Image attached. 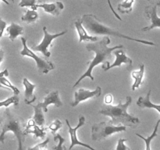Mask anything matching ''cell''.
I'll list each match as a JSON object with an SVG mask.
<instances>
[{"instance_id": "83f0119b", "label": "cell", "mask_w": 160, "mask_h": 150, "mask_svg": "<svg viewBox=\"0 0 160 150\" xmlns=\"http://www.w3.org/2000/svg\"><path fill=\"white\" fill-rule=\"evenodd\" d=\"M61 128H62V122L60 120H58V119H57L53 123L50 124V126L48 127V129H50L52 133H56Z\"/></svg>"}, {"instance_id": "d590c367", "label": "cell", "mask_w": 160, "mask_h": 150, "mask_svg": "<svg viewBox=\"0 0 160 150\" xmlns=\"http://www.w3.org/2000/svg\"><path fill=\"white\" fill-rule=\"evenodd\" d=\"M2 1L3 2H5V3L7 4V5H9V4H10V2H9L8 1H7V0H2Z\"/></svg>"}, {"instance_id": "484cf974", "label": "cell", "mask_w": 160, "mask_h": 150, "mask_svg": "<svg viewBox=\"0 0 160 150\" xmlns=\"http://www.w3.org/2000/svg\"><path fill=\"white\" fill-rule=\"evenodd\" d=\"M11 104H13L14 105H18V104H19V98H18V95L14 94V96L8 98V99H6V100L0 102V108L2 106L8 107L9 105H11Z\"/></svg>"}, {"instance_id": "52a82bcc", "label": "cell", "mask_w": 160, "mask_h": 150, "mask_svg": "<svg viewBox=\"0 0 160 150\" xmlns=\"http://www.w3.org/2000/svg\"><path fill=\"white\" fill-rule=\"evenodd\" d=\"M42 30H43L44 33V37L42 41L41 42V43L39 45H36V46H32L31 49L33 50L34 52H40V53H42L46 57H50V53L48 50V49L50 47V44L52 43V42L55 39L65 35L67 33V30H64V31L61 32V33H57L55 35H51V34H50L47 31V27H45V26L42 27Z\"/></svg>"}, {"instance_id": "4316f807", "label": "cell", "mask_w": 160, "mask_h": 150, "mask_svg": "<svg viewBox=\"0 0 160 150\" xmlns=\"http://www.w3.org/2000/svg\"><path fill=\"white\" fill-rule=\"evenodd\" d=\"M36 2L37 0H21L19 3L20 7H29L32 10H37L36 8Z\"/></svg>"}, {"instance_id": "603a6c76", "label": "cell", "mask_w": 160, "mask_h": 150, "mask_svg": "<svg viewBox=\"0 0 160 150\" xmlns=\"http://www.w3.org/2000/svg\"><path fill=\"white\" fill-rule=\"evenodd\" d=\"M134 0H124L123 2L118 4V11L121 13H130L132 11Z\"/></svg>"}, {"instance_id": "e0dca14e", "label": "cell", "mask_w": 160, "mask_h": 150, "mask_svg": "<svg viewBox=\"0 0 160 150\" xmlns=\"http://www.w3.org/2000/svg\"><path fill=\"white\" fill-rule=\"evenodd\" d=\"M24 27L22 26L17 24L15 23H12L10 26L7 28V31L8 33V37L10 40L12 42L14 41L19 35H21L24 34Z\"/></svg>"}, {"instance_id": "5b68a950", "label": "cell", "mask_w": 160, "mask_h": 150, "mask_svg": "<svg viewBox=\"0 0 160 150\" xmlns=\"http://www.w3.org/2000/svg\"><path fill=\"white\" fill-rule=\"evenodd\" d=\"M127 131L125 125H114L109 122L94 124L91 128V138L93 141H101L112 135L115 133Z\"/></svg>"}, {"instance_id": "7402d4cb", "label": "cell", "mask_w": 160, "mask_h": 150, "mask_svg": "<svg viewBox=\"0 0 160 150\" xmlns=\"http://www.w3.org/2000/svg\"><path fill=\"white\" fill-rule=\"evenodd\" d=\"M159 124H160V119L158 120V121H157V123H156V124H155V128H154V131H153V132H152V134H151L150 136H148V138H144V137H143L142 135H141V134H136L137 136H138L139 138H141V139H143V140L145 142V145H146V148H145L147 150H150L151 149V146H150L151 142H152V140L154 138H155V137H157V136H158L157 131H158Z\"/></svg>"}, {"instance_id": "f1b7e54d", "label": "cell", "mask_w": 160, "mask_h": 150, "mask_svg": "<svg viewBox=\"0 0 160 150\" xmlns=\"http://www.w3.org/2000/svg\"><path fill=\"white\" fill-rule=\"evenodd\" d=\"M50 140V138H46L45 140H44L42 142H41V143H39V144H38V145H34V146L28 148V150L46 149V148H47V145H48Z\"/></svg>"}, {"instance_id": "836d02e7", "label": "cell", "mask_w": 160, "mask_h": 150, "mask_svg": "<svg viewBox=\"0 0 160 150\" xmlns=\"http://www.w3.org/2000/svg\"><path fill=\"white\" fill-rule=\"evenodd\" d=\"M9 75V72L7 69H5L3 71L0 72V76H5V77H7Z\"/></svg>"}, {"instance_id": "277c9868", "label": "cell", "mask_w": 160, "mask_h": 150, "mask_svg": "<svg viewBox=\"0 0 160 150\" xmlns=\"http://www.w3.org/2000/svg\"><path fill=\"white\" fill-rule=\"evenodd\" d=\"M0 126L2 128V131L0 134V142L4 144L6 134L7 132H13L18 140V150H22L24 148L23 145L27 135L24 131L25 125L23 120L12 114L10 109L7 107L4 115L0 118Z\"/></svg>"}, {"instance_id": "30bf717a", "label": "cell", "mask_w": 160, "mask_h": 150, "mask_svg": "<svg viewBox=\"0 0 160 150\" xmlns=\"http://www.w3.org/2000/svg\"><path fill=\"white\" fill-rule=\"evenodd\" d=\"M114 55L115 56V60L114 61L113 63L110 64L109 62H105L102 65V68L104 69V71H107L109 69L113 68V67H120V66L123 63L127 64L128 65V68L132 67L133 61H132V59L130 57L127 56V55L125 54L123 50L117 49L114 50Z\"/></svg>"}, {"instance_id": "9c48e42d", "label": "cell", "mask_w": 160, "mask_h": 150, "mask_svg": "<svg viewBox=\"0 0 160 150\" xmlns=\"http://www.w3.org/2000/svg\"><path fill=\"white\" fill-rule=\"evenodd\" d=\"M160 7V1H158L152 5L147 6L144 9V13L146 16L151 21V25L143 27L141 29L142 31H149L155 27H160V17L157 15V8Z\"/></svg>"}, {"instance_id": "1f68e13d", "label": "cell", "mask_w": 160, "mask_h": 150, "mask_svg": "<svg viewBox=\"0 0 160 150\" xmlns=\"http://www.w3.org/2000/svg\"><path fill=\"white\" fill-rule=\"evenodd\" d=\"M108 3L109 7H110L111 10H112V13H113V14L115 15V17H116L118 20H119V21H122V19H121V17H120V16H119V15H118V13H117L116 12H115V10H114V8H113V7H112V3H111V0H108Z\"/></svg>"}, {"instance_id": "5bb4252c", "label": "cell", "mask_w": 160, "mask_h": 150, "mask_svg": "<svg viewBox=\"0 0 160 150\" xmlns=\"http://www.w3.org/2000/svg\"><path fill=\"white\" fill-rule=\"evenodd\" d=\"M23 85L24 88V102L28 105H31L32 102L36 100V96L34 95V90L36 88V85L32 84L28 78L23 79Z\"/></svg>"}, {"instance_id": "d6a6232c", "label": "cell", "mask_w": 160, "mask_h": 150, "mask_svg": "<svg viewBox=\"0 0 160 150\" xmlns=\"http://www.w3.org/2000/svg\"><path fill=\"white\" fill-rule=\"evenodd\" d=\"M113 100V97L111 94H108L107 96H104V103L105 104H111Z\"/></svg>"}, {"instance_id": "ac0fdd59", "label": "cell", "mask_w": 160, "mask_h": 150, "mask_svg": "<svg viewBox=\"0 0 160 150\" xmlns=\"http://www.w3.org/2000/svg\"><path fill=\"white\" fill-rule=\"evenodd\" d=\"M144 64H141L140 66V70L138 71H133L132 72V77L134 79V82H133V85H132V90L135 91L136 89L140 88L141 85H142V81L144 78Z\"/></svg>"}, {"instance_id": "d6986e66", "label": "cell", "mask_w": 160, "mask_h": 150, "mask_svg": "<svg viewBox=\"0 0 160 150\" xmlns=\"http://www.w3.org/2000/svg\"><path fill=\"white\" fill-rule=\"evenodd\" d=\"M32 106L33 107L34 111H35V114H34L32 119L35 120V124L37 125L40 127H43L44 124H45V117H44L43 113H42V107H40L38 105H32Z\"/></svg>"}, {"instance_id": "4fadbf2b", "label": "cell", "mask_w": 160, "mask_h": 150, "mask_svg": "<svg viewBox=\"0 0 160 150\" xmlns=\"http://www.w3.org/2000/svg\"><path fill=\"white\" fill-rule=\"evenodd\" d=\"M36 8H42L45 10L46 13L52 14L53 16H58L61 13V10L64 9V4L59 1L52 2V3L42 2L40 4H36Z\"/></svg>"}, {"instance_id": "d4e9b609", "label": "cell", "mask_w": 160, "mask_h": 150, "mask_svg": "<svg viewBox=\"0 0 160 150\" xmlns=\"http://www.w3.org/2000/svg\"><path fill=\"white\" fill-rule=\"evenodd\" d=\"M53 134V139H54V142H56L58 145L55 147H53V149L56 150H63L65 149V147L63 146L64 145V142H65V139L61 135V134H58V133H52Z\"/></svg>"}, {"instance_id": "f546056e", "label": "cell", "mask_w": 160, "mask_h": 150, "mask_svg": "<svg viewBox=\"0 0 160 150\" xmlns=\"http://www.w3.org/2000/svg\"><path fill=\"white\" fill-rule=\"evenodd\" d=\"M128 141V139L126 138H120L118 139V144H117L116 149L117 150H130V148L127 147V145H125V142Z\"/></svg>"}, {"instance_id": "e575fe53", "label": "cell", "mask_w": 160, "mask_h": 150, "mask_svg": "<svg viewBox=\"0 0 160 150\" xmlns=\"http://www.w3.org/2000/svg\"><path fill=\"white\" fill-rule=\"evenodd\" d=\"M3 57H4L3 50L0 49V63H1V62H2V59H3Z\"/></svg>"}, {"instance_id": "9a60e30c", "label": "cell", "mask_w": 160, "mask_h": 150, "mask_svg": "<svg viewBox=\"0 0 160 150\" xmlns=\"http://www.w3.org/2000/svg\"><path fill=\"white\" fill-rule=\"evenodd\" d=\"M75 27L76 28L77 32H78V37H79V40L78 42H85V41H89V42H96L98 41V37L94 36L93 37V35H88L87 34V30L85 29V27H83L82 25V22L81 21L78 20L75 22Z\"/></svg>"}, {"instance_id": "44dd1931", "label": "cell", "mask_w": 160, "mask_h": 150, "mask_svg": "<svg viewBox=\"0 0 160 150\" xmlns=\"http://www.w3.org/2000/svg\"><path fill=\"white\" fill-rule=\"evenodd\" d=\"M38 14L37 10H26L25 13L21 16V21L27 23H34L38 20Z\"/></svg>"}, {"instance_id": "8d00e7d4", "label": "cell", "mask_w": 160, "mask_h": 150, "mask_svg": "<svg viewBox=\"0 0 160 150\" xmlns=\"http://www.w3.org/2000/svg\"><path fill=\"white\" fill-rule=\"evenodd\" d=\"M38 1H39L40 3H42V2H46V1H51V0H38Z\"/></svg>"}, {"instance_id": "7a4b0ae2", "label": "cell", "mask_w": 160, "mask_h": 150, "mask_svg": "<svg viewBox=\"0 0 160 150\" xmlns=\"http://www.w3.org/2000/svg\"><path fill=\"white\" fill-rule=\"evenodd\" d=\"M131 102L132 98L130 96H127L124 103H122L121 101H119V103L116 105L104 103V107L100 110L99 114L110 117L111 120L108 122L114 125L122 124L125 126L136 128L140 124V120L138 117L130 115L127 113V109Z\"/></svg>"}, {"instance_id": "6da1fadb", "label": "cell", "mask_w": 160, "mask_h": 150, "mask_svg": "<svg viewBox=\"0 0 160 150\" xmlns=\"http://www.w3.org/2000/svg\"><path fill=\"white\" fill-rule=\"evenodd\" d=\"M110 39L108 37H104L101 41L90 42L86 45L87 51L95 53V56L93 57V60L88 63V68L87 69V71L78 79V81L73 85V88L76 87L85 77H90L92 81L94 80V77L92 75L93 68L101 63H105L107 59H112V53L114 50L117 49L123 48L122 45H118L116 46L109 48V47H108V45L110 43Z\"/></svg>"}, {"instance_id": "ba28073f", "label": "cell", "mask_w": 160, "mask_h": 150, "mask_svg": "<svg viewBox=\"0 0 160 150\" xmlns=\"http://www.w3.org/2000/svg\"><path fill=\"white\" fill-rule=\"evenodd\" d=\"M65 122L66 124H67L68 127V132H69V135H70V138H71V145L70 147H69L68 149H72V148H73L74 146H75V145H80V146H83L85 147V148H89V149L94 150V148H93V147L87 145V144L82 143V142H81L80 141H78V136H77V131H78L81 127L83 126L84 124H85L86 122V119L83 116H81V117H78V124H77L76 127H75V128H72V127L71 126L68 119H65Z\"/></svg>"}, {"instance_id": "3957f363", "label": "cell", "mask_w": 160, "mask_h": 150, "mask_svg": "<svg viewBox=\"0 0 160 150\" xmlns=\"http://www.w3.org/2000/svg\"><path fill=\"white\" fill-rule=\"evenodd\" d=\"M80 21H81L86 30L91 35H110V36H115L117 38H121V39L139 42V43L144 44V45H152V46L155 45V44L153 42L145 40H141V39H134L132 37L127 36V35L120 33L119 31L112 28V27H109L107 25L101 24L99 20L97 18V16L93 14L83 15L82 18L80 19Z\"/></svg>"}, {"instance_id": "7c38bea8", "label": "cell", "mask_w": 160, "mask_h": 150, "mask_svg": "<svg viewBox=\"0 0 160 150\" xmlns=\"http://www.w3.org/2000/svg\"><path fill=\"white\" fill-rule=\"evenodd\" d=\"M50 104H53L56 107H61L63 105V102H61V99L59 97V91H53L49 93L45 98H44L42 102H38L37 105H39L40 107H42V110L45 113L48 111V106Z\"/></svg>"}, {"instance_id": "4dcf8cb0", "label": "cell", "mask_w": 160, "mask_h": 150, "mask_svg": "<svg viewBox=\"0 0 160 150\" xmlns=\"http://www.w3.org/2000/svg\"><path fill=\"white\" fill-rule=\"evenodd\" d=\"M7 27V23L2 19V18H0V39L2 38V35H3L4 30Z\"/></svg>"}, {"instance_id": "ffe728a7", "label": "cell", "mask_w": 160, "mask_h": 150, "mask_svg": "<svg viewBox=\"0 0 160 150\" xmlns=\"http://www.w3.org/2000/svg\"><path fill=\"white\" fill-rule=\"evenodd\" d=\"M26 134H33L35 138H44L46 135V129L43 127H40L38 125L35 124L28 129H24Z\"/></svg>"}, {"instance_id": "f35d334b", "label": "cell", "mask_w": 160, "mask_h": 150, "mask_svg": "<svg viewBox=\"0 0 160 150\" xmlns=\"http://www.w3.org/2000/svg\"><path fill=\"white\" fill-rule=\"evenodd\" d=\"M147 1H153V0H147Z\"/></svg>"}, {"instance_id": "8992f818", "label": "cell", "mask_w": 160, "mask_h": 150, "mask_svg": "<svg viewBox=\"0 0 160 150\" xmlns=\"http://www.w3.org/2000/svg\"><path fill=\"white\" fill-rule=\"evenodd\" d=\"M21 42H22L23 44V49L21 50V56H28V57L32 58L35 60L37 66V68H38V70L39 71L47 74L50 71L54 70L55 66L53 63L50 62L48 60H46V59L38 56L35 54L33 50L28 48V46L27 45V39L25 38H24V37L21 38Z\"/></svg>"}, {"instance_id": "2e32d148", "label": "cell", "mask_w": 160, "mask_h": 150, "mask_svg": "<svg viewBox=\"0 0 160 150\" xmlns=\"http://www.w3.org/2000/svg\"><path fill=\"white\" fill-rule=\"evenodd\" d=\"M150 96L151 90H149L145 97H141V96L139 97L138 102H137V105L141 109H155L160 114V105H155V104L152 103L150 100Z\"/></svg>"}, {"instance_id": "74e56055", "label": "cell", "mask_w": 160, "mask_h": 150, "mask_svg": "<svg viewBox=\"0 0 160 150\" xmlns=\"http://www.w3.org/2000/svg\"><path fill=\"white\" fill-rule=\"evenodd\" d=\"M11 2H14V0H11Z\"/></svg>"}, {"instance_id": "cb8c5ba5", "label": "cell", "mask_w": 160, "mask_h": 150, "mask_svg": "<svg viewBox=\"0 0 160 150\" xmlns=\"http://www.w3.org/2000/svg\"><path fill=\"white\" fill-rule=\"evenodd\" d=\"M0 82H1L4 86L8 88L10 91H13L15 95H18V94H20V90L18 89L17 87H15L14 85H12L11 82L6 78L5 76H0Z\"/></svg>"}, {"instance_id": "8fae6325", "label": "cell", "mask_w": 160, "mask_h": 150, "mask_svg": "<svg viewBox=\"0 0 160 150\" xmlns=\"http://www.w3.org/2000/svg\"><path fill=\"white\" fill-rule=\"evenodd\" d=\"M101 95V88L98 86L96 89L93 91H90V90H86L83 88H80L78 91L75 92V99L73 102L71 103L72 107H75L78 105L82 101L87 100L92 98H98Z\"/></svg>"}]
</instances>
